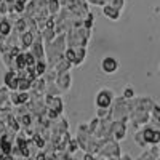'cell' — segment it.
I'll use <instances>...</instances> for the list:
<instances>
[{
    "instance_id": "obj_1",
    "label": "cell",
    "mask_w": 160,
    "mask_h": 160,
    "mask_svg": "<svg viewBox=\"0 0 160 160\" xmlns=\"http://www.w3.org/2000/svg\"><path fill=\"white\" fill-rule=\"evenodd\" d=\"M96 155H101L104 158H118L120 155V148H118V142L114 141V139H108L102 146H101V149Z\"/></svg>"
},
{
    "instance_id": "obj_11",
    "label": "cell",
    "mask_w": 160,
    "mask_h": 160,
    "mask_svg": "<svg viewBox=\"0 0 160 160\" xmlns=\"http://www.w3.org/2000/svg\"><path fill=\"white\" fill-rule=\"evenodd\" d=\"M72 68V64L69 62V61H66L64 58L59 61V62H56L55 64V71H56V74H62V72H69V69Z\"/></svg>"
},
{
    "instance_id": "obj_8",
    "label": "cell",
    "mask_w": 160,
    "mask_h": 160,
    "mask_svg": "<svg viewBox=\"0 0 160 160\" xmlns=\"http://www.w3.org/2000/svg\"><path fill=\"white\" fill-rule=\"evenodd\" d=\"M62 101H61V98L59 96H53V99H51V102H50V106L47 109H51V111H55L58 115H61V112H62Z\"/></svg>"
},
{
    "instance_id": "obj_23",
    "label": "cell",
    "mask_w": 160,
    "mask_h": 160,
    "mask_svg": "<svg viewBox=\"0 0 160 160\" xmlns=\"http://www.w3.org/2000/svg\"><path fill=\"white\" fill-rule=\"evenodd\" d=\"M2 3H3V0H0V5H2Z\"/></svg>"
},
{
    "instance_id": "obj_22",
    "label": "cell",
    "mask_w": 160,
    "mask_h": 160,
    "mask_svg": "<svg viewBox=\"0 0 160 160\" xmlns=\"http://www.w3.org/2000/svg\"><path fill=\"white\" fill-rule=\"evenodd\" d=\"M2 19H3V16H2V15H0V21H2Z\"/></svg>"
},
{
    "instance_id": "obj_6",
    "label": "cell",
    "mask_w": 160,
    "mask_h": 160,
    "mask_svg": "<svg viewBox=\"0 0 160 160\" xmlns=\"http://www.w3.org/2000/svg\"><path fill=\"white\" fill-rule=\"evenodd\" d=\"M160 158V152H158V146H151L148 151H144L136 160H157Z\"/></svg>"
},
{
    "instance_id": "obj_5",
    "label": "cell",
    "mask_w": 160,
    "mask_h": 160,
    "mask_svg": "<svg viewBox=\"0 0 160 160\" xmlns=\"http://www.w3.org/2000/svg\"><path fill=\"white\" fill-rule=\"evenodd\" d=\"M101 69H102L104 74H114V72L118 69V62H117L115 58L108 56V58H104V59H102V62H101Z\"/></svg>"
},
{
    "instance_id": "obj_2",
    "label": "cell",
    "mask_w": 160,
    "mask_h": 160,
    "mask_svg": "<svg viewBox=\"0 0 160 160\" xmlns=\"http://www.w3.org/2000/svg\"><path fill=\"white\" fill-rule=\"evenodd\" d=\"M114 98H115V95L112 90H108V88L101 90L96 95V108L98 109H111Z\"/></svg>"
},
{
    "instance_id": "obj_16",
    "label": "cell",
    "mask_w": 160,
    "mask_h": 160,
    "mask_svg": "<svg viewBox=\"0 0 160 160\" xmlns=\"http://www.w3.org/2000/svg\"><path fill=\"white\" fill-rule=\"evenodd\" d=\"M135 142H136L138 146H141V148H148V146H149L148 142L144 141V138H142V131H141V130L135 133Z\"/></svg>"
},
{
    "instance_id": "obj_10",
    "label": "cell",
    "mask_w": 160,
    "mask_h": 160,
    "mask_svg": "<svg viewBox=\"0 0 160 160\" xmlns=\"http://www.w3.org/2000/svg\"><path fill=\"white\" fill-rule=\"evenodd\" d=\"M155 127H146V128H142L141 131H142V138H144V141L148 142L149 146H152V141H154V133H155Z\"/></svg>"
},
{
    "instance_id": "obj_9",
    "label": "cell",
    "mask_w": 160,
    "mask_h": 160,
    "mask_svg": "<svg viewBox=\"0 0 160 160\" xmlns=\"http://www.w3.org/2000/svg\"><path fill=\"white\" fill-rule=\"evenodd\" d=\"M102 13H104V16L106 18H109V19H118V16H120V11L118 10H115L114 7H111V5H104V8H102Z\"/></svg>"
},
{
    "instance_id": "obj_20",
    "label": "cell",
    "mask_w": 160,
    "mask_h": 160,
    "mask_svg": "<svg viewBox=\"0 0 160 160\" xmlns=\"http://www.w3.org/2000/svg\"><path fill=\"white\" fill-rule=\"evenodd\" d=\"M118 160H131V157L127 155V154H123V155H120V157H118Z\"/></svg>"
},
{
    "instance_id": "obj_12",
    "label": "cell",
    "mask_w": 160,
    "mask_h": 160,
    "mask_svg": "<svg viewBox=\"0 0 160 160\" xmlns=\"http://www.w3.org/2000/svg\"><path fill=\"white\" fill-rule=\"evenodd\" d=\"M32 82H29L28 78H18V83H16V91L18 93H26L31 90Z\"/></svg>"
},
{
    "instance_id": "obj_18",
    "label": "cell",
    "mask_w": 160,
    "mask_h": 160,
    "mask_svg": "<svg viewBox=\"0 0 160 160\" xmlns=\"http://www.w3.org/2000/svg\"><path fill=\"white\" fill-rule=\"evenodd\" d=\"M122 98H125V99H131V98H135V91H133L131 85H128V87L125 88V91H123V96H122Z\"/></svg>"
},
{
    "instance_id": "obj_17",
    "label": "cell",
    "mask_w": 160,
    "mask_h": 160,
    "mask_svg": "<svg viewBox=\"0 0 160 160\" xmlns=\"http://www.w3.org/2000/svg\"><path fill=\"white\" fill-rule=\"evenodd\" d=\"M99 120H104V118H111V109H98V117Z\"/></svg>"
},
{
    "instance_id": "obj_13",
    "label": "cell",
    "mask_w": 160,
    "mask_h": 160,
    "mask_svg": "<svg viewBox=\"0 0 160 160\" xmlns=\"http://www.w3.org/2000/svg\"><path fill=\"white\" fill-rule=\"evenodd\" d=\"M40 37H42V40H45V43L48 45V43H51L53 40L56 38V34H55V31L53 29H43L42 32H40Z\"/></svg>"
},
{
    "instance_id": "obj_14",
    "label": "cell",
    "mask_w": 160,
    "mask_h": 160,
    "mask_svg": "<svg viewBox=\"0 0 160 160\" xmlns=\"http://www.w3.org/2000/svg\"><path fill=\"white\" fill-rule=\"evenodd\" d=\"M47 10L50 13V16H55L59 13V0H48L47 2Z\"/></svg>"
},
{
    "instance_id": "obj_15",
    "label": "cell",
    "mask_w": 160,
    "mask_h": 160,
    "mask_svg": "<svg viewBox=\"0 0 160 160\" xmlns=\"http://www.w3.org/2000/svg\"><path fill=\"white\" fill-rule=\"evenodd\" d=\"M34 71H35V75L37 77H42L47 72V62L45 61H37L35 66H34Z\"/></svg>"
},
{
    "instance_id": "obj_24",
    "label": "cell",
    "mask_w": 160,
    "mask_h": 160,
    "mask_svg": "<svg viewBox=\"0 0 160 160\" xmlns=\"http://www.w3.org/2000/svg\"><path fill=\"white\" fill-rule=\"evenodd\" d=\"M157 160H160V158H157Z\"/></svg>"
},
{
    "instance_id": "obj_21",
    "label": "cell",
    "mask_w": 160,
    "mask_h": 160,
    "mask_svg": "<svg viewBox=\"0 0 160 160\" xmlns=\"http://www.w3.org/2000/svg\"><path fill=\"white\" fill-rule=\"evenodd\" d=\"M2 160H16V158H15V157H11V155H3Z\"/></svg>"
},
{
    "instance_id": "obj_4",
    "label": "cell",
    "mask_w": 160,
    "mask_h": 160,
    "mask_svg": "<svg viewBox=\"0 0 160 160\" xmlns=\"http://www.w3.org/2000/svg\"><path fill=\"white\" fill-rule=\"evenodd\" d=\"M55 83L59 88V91H68L71 87V74L69 72H62V74H56Z\"/></svg>"
},
{
    "instance_id": "obj_3",
    "label": "cell",
    "mask_w": 160,
    "mask_h": 160,
    "mask_svg": "<svg viewBox=\"0 0 160 160\" xmlns=\"http://www.w3.org/2000/svg\"><path fill=\"white\" fill-rule=\"evenodd\" d=\"M127 136V125L122 122H112L111 125V138L114 141H122Z\"/></svg>"
},
{
    "instance_id": "obj_7",
    "label": "cell",
    "mask_w": 160,
    "mask_h": 160,
    "mask_svg": "<svg viewBox=\"0 0 160 160\" xmlns=\"http://www.w3.org/2000/svg\"><path fill=\"white\" fill-rule=\"evenodd\" d=\"M16 83H18V75L15 71H8L5 74V85L8 90L11 91H16Z\"/></svg>"
},
{
    "instance_id": "obj_19",
    "label": "cell",
    "mask_w": 160,
    "mask_h": 160,
    "mask_svg": "<svg viewBox=\"0 0 160 160\" xmlns=\"http://www.w3.org/2000/svg\"><path fill=\"white\" fill-rule=\"evenodd\" d=\"M82 160H96V155H93V154H88V152H85V155H83V158Z\"/></svg>"
}]
</instances>
